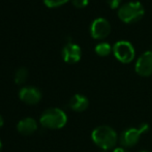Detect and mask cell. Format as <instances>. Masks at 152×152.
<instances>
[{"label":"cell","instance_id":"1","mask_svg":"<svg viewBox=\"0 0 152 152\" xmlns=\"http://www.w3.org/2000/svg\"><path fill=\"white\" fill-rule=\"evenodd\" d=\"M93 143L102 150H110L114 148L118 141V134L114 128L109 125H100L94 128L91 134Z\"/></svg>","mask_w":152,"mask_h":152},{"label":"cell","instance_id":"2","mask_svg":"<svg viewBox=\"0 0 152 152\" xmlns=\"http://www.w3.org/2000/svg\"><path fill=\"white\" fill-rule=\"evenodd\" d=\"M39 123L42 127L48 129H60L67 123V116L61 109L49 108L40 115Z\"/></svg>","mask_w":152,"mask_h":152},{"label":"cell","instance_id":"3","mask_svg":"<svg viewBox=\"0 0 152 152\" xmlns=\"http://www.w3.org/2000/svg\"><path fill=\"white\" fill-rule=\"evenodd\" d=\"M145 14L144 6L139 1H129L122 4L118 10V17L124 23H134L143 18Z\"/></svg>","mask_w":152,"mask_h":152},{"label":"cell","instance_id":"4","mask_svg":"<svg viewBox=\"0 0 152 152\" xmlns=\"http://www.w3.org/2000/svg\"><path fill=\"white\" fill-rule=\"evenodd\" d=\"M149 125L147 123H142L139 127H129L127 129L123 130L119 137V142L121 147L124 148H130L138 144L141 137L148 132Z\"/></svg>","mask_w":152,"mask_h":152},{"label":"cell","instance_id":"5","mask_svg":"<svg viewBox=\"0 0 152 152\" xmlns=\"http://www.w3.org/2000/svg\"><path fill=\"white\" fill-rule=\"evenodd\" d=\"M113 53L115 57L122 63H129L134 60L136 51L134 48L127 40H119L113 46Z\"/></svg>","mask_w":152,"mask_h":152},{"label":"cell","instance_id":"6","mask_svg":"<svg viewBox=\"0 0 152 152\" xmlns=\"http://www.w3.org/2000/svg\"><path fill=\"white\" fill-rule=\"evenodd\" d=\"M111 24L107 19L104 18H96L92 21L90 26L91 36L96 39H102L110 34Z\"/></svg>","mask_w":152,"mask_h":152},{"label":"cell","instance_id":"7","mask_svg":"<svg viewBox=\"0 0 152 152\" xmlns=\"http://www.w3.org/2000/svg\"><path fill=\"white\" fill-rule=\"evenodd\" d=\"M134 69L138 75L142 77H148L152 75V50L144 52L134 65Z\"/></svg>","mask_w":152,"mask_h":152},{"label":"cell","instance_id":"8","mask_svg":"<svg viewBox=\"0 0 152 152\" xmlns=\"http://www.w3.org/2000/svg\"><path fill=\"white\" fill-rule=\"evenodd\" d=\"M19 98L30 106L37 104L42 99V93L35 87H23L19 91Z\"/></svg>","mask_w":152,"mask_h":152},{"label":"cell","instance_id":"9","mask_svg":"<svg viewBox=\"0 0 152 152\" xmlns=\"http://www.w3.org/2000/svg\"><path fill=\"white\" fill-rule=\"evenodd\" d=\"M81 56H82L81 48L76 44L68 42L62 49V58L66 63H77L81 59Z\"/></svg>","mask_w":152,"mask_h":152},{"label":"cell","instance_id":"10","mask_svg":"<svg viewBox=\"0 0 152 152\" xmlns=\"http://www.w3.org/2000/svg\"><path fill=\"white\" fill-rule=\"evenodd\" d=\"M37 121L35 119L31 118V117H26L24 119H21L17 124V130L19 132V134H23V136L33 134L37 130Z\"/></svg>","mask_w":152,"mask_h":152},{"label":"cell","instance_id":"11","mask_svg":"<svg viewBox=\"0 0 152 152\" xmlns=\"http://www.w3.org/2000/svg\"><path fill=\"white\" fill-rule=\"evenodd\" d=\"M89 106V100L83 94H75L69 100V108L75 112H84Z\"/></svg>","mask_w":152,"mask_h":152},{"label":"cell","instance_id":"12","mask_svg":"<svg viewBox=\"0 0 152 152\" xmlns=\"http://www.w3.org/2000/svg\"><path fill=\"white\" fill-rule=\"evenodd\" d=\"M95 53L99 56H108L111 53V51L113 50V48L111 47V45L109 42H99L95 46Z\"/></svg>","mask_w":152,"mask_h":152},{"label":"cell","instance_id":"13","mask_svg":"<svg viewBox=\"0 0 152 152\" xmlns=\"http://www.w3.org/2000/svg\"><path fill=\"white\" fill-rule=\"evenodd\" d=\"M27 77H28V70L25 67H20L15 74V82L16 84L21 85L26 82Z\"/></svg>","mask_w":152,"mask_h":152},{"label":"cell","instance_id":"14","mask_svg":"<svg viewBox=\"0 0 152 152\" xmlns=\"http://www.w3.org/2000/svg\"><path fill=\"white\" fill-rule=\"evenodd\" d=\"M67 1L68 0H44V3L48 7L53 8V7H58V6L62 5V4L66 3Z\"/></svg>","mask_w":152,"mask_h":152},{"label":"cell","instance_id":"15","mask_svg":"<svg viewBox=\"0 0 152 152\" xmlns=\"http://www.w3.org/2000/svg\"><path fill=\"white\" fill-rule=\"evenodd\" d=\"M72 3L74 4L76 7L83 8V7H85V6L88 5L89 0H72Z\"/></svg>","mask_w":152,"mask_h":152},{"label":"cell","instance_id":"16","mask_svg":"<svg viewBox=\"0 0 152 152\" xmlns=\"http://www.w3.org/2000/svg\"><path fill=\"white\" fill-rule=\"evenodd\" d=\"M107 3L110 5L111 8H117L119 6L120 7V3H121V0H106Z\"/></svg>","mask_w":152,"mask_h":152},{"label":"cell","instance_id":"17","mask_svg":"<svg viewBox=\"0 0 152 152\" xmlns=\"http://www.w3.org/2000/svg\"><path fill=\"white\" fill-rule=\"evenodd\" d=\"M113 152H129V151L126 150V148H124V147H118V148H115Z\"/></svg>","mask_w":152,"mask_h":152},{"label":"cell","instance_id":"18","mask_svg":"<svg viewBox=\"0 0 152 152\" xmlns=\"http://www.w3.org/2000/svg\"><path fill=\"white\" fill-rule=\"evenodd\" d=\"M3 124H4V120H3V117L0 115V128L3 126Z\"/></svg>","mask_w":152,"mask_h":152},{"label":"cell","instance_id":"19","mask_svg":"<svg viewBox=\"0 0 152 152\" xmlns=\"http://www.w3.org/2000/svg\"><path fill=\"white\" fill-rule=\"evenodd\" d=\"M2 151V142H1V140H0V152Z\"/></svg>","mask_w":152,"mask_h":152},{"label":"cell","instance_id":"20","mask_svg":"<svg viewBox=\"0 0 152 152\" xmlns=\"http://www.w3.org/2000/svg\"><path fill=\"white\" fill-rule=\"evenodd\" d=\"M140 152H150V151H148V150H141Z\"/></svg>","mask_w":152,"mask_h":152},{"label":"cell","instance_id":"21","mask_svg":"<svg viewBox=\"0 0 152 152\" xmlns=\"http://www.w3.org/2000/svg\"><path fill=\"white\" fill-rule=\"evenodd\" d=\"M100 152H108L107 150H102V151H100Z\"/></svg>","mask_w":152,"mask_h":152}]
</instances>
